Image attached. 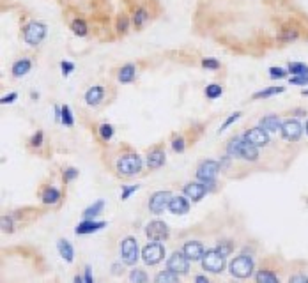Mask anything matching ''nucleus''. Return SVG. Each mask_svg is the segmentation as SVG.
I'll list each match as a JSON object with an SVG mask.
<instances>
[{"mask_svg":"<svg viewBox=\"0 0 308 283\" xmlns=\"http://www.w3.org/2000/svg\"><path fill=\"white\" fill-rule=\"evenodd\" d=\"M154 283H179V275L170 269L160 271L154 278Z\"/></svg>","mask_w":308,"mask_h":283,"instance_id":"obj_25","label":"nucleus"},{"mask_svg":"<svg viewBox=\"0 0 308 283\" xmlns=\"http://www.w3.org/2000/svg\"><path fill=\"white\" fill-rule=\"evenodd\" d=\"M229 269H230V275L234 276V278L244 280V278H250V276H252L255 266H253L252 257H248V255H239V257H236L234 260L230 262Z\"/></svg>","mask_w":308,"mask_h":283,"instance_id":"obj_1","label":"nucleus"},{"mask_svg":"<svg viewBox=\"0 0 308 283\" xmlns=\"http://www.w3.org/2000/svg\"><path fill=\"white\" fill-rule=\"evenodd\" d=\"M44 37H46V25H44V23L32 22L23 30V39H25V43L31 44V46H37Z\"/></svg>","mask_w":308,"mask_h":283,"instance_id":"obj_7","label":"nucleus"},{"mask_svg":"<svg viewBox=\"0 0 308 283\" xmlns=\"http://www.w3.org/2000/svg\"><path fill=\"white\" fill-rule=\"evenodd\" d=\"M216 249L218 251H220L221 255H230L232 253V249H234V246H232V243H230V241H220V243H218V246H216Z\"/></svg>","mask_w":308,"mask_h":283,"instance_id":"obj_36","label":"nucleus"},{"mask_svg":"<svg viewBox=\"0 0 308 283\" xmlns=\"http://www.w3.org/2000/svg\"><path fill=\"white\" fill-rule=\"evenodd\" d=\"M261 128H264L268 133H276L282 128V120L278 119V115H266L261 119Z\"/></svg>","mask_w":308,"mask_h":283,"instance_id":"obj_19","label":"nucleus"},{"mask_svg":"<svg viewBox=\"0 0 308 283\" xmlns=\"http://www.w3.org/2000/svg\"><path fill=\"white\" fill-rule=\"evenodd\" d=\"M289 283H308V276L303 273H296L289 278Z\"/></svg>","mask_w":308,"mask_h":283,"instance_id":"obj_43","label":"nucleus"},{"mask_svg":"<svg viewBox=\"0 0 308 283\" xmlns=\"http://www.w3.org/2000/svg\"><path fill=\"white\" fill-rule=\"evenodd\" d=\"M195 283H213L211 280L207 278V276H204V275H197L195 276Z\"/></svg>","mask_w":308,"mask_h":283,"instance_id":"obj_53","label":"nucleus"},{"mask_svg":"<svg viewBox=\"0 0 308 283\" xmlns=\"http://www.w3.org/2000/svg\"><path fill=\"white\" fill-rule=\"evenodd\" d=\"M255 283H280V278L271 269H259L255 275Z\"/></svg>","mask_w":308,"mask_h":283,"instance_id":"obj_21","label":"nucleus"},{"mask_svg":"<svg viewBox=\"0 0 308 283\" xmlns=\"http://www.w3.org/2000/svg\"><path fill=\"white\" fill-rule=\"evenodd\" d=\"M169 211L172 214H186L190 211V202L184 197H172L169 204Z\"/></svg>","mask_w":308,"mask_h":283,"instance_id":"obj_16","label":"nucleus"},{"mask_svg":"<svg viewBox=\"0 0 308 283\" xmlns=\"http://www.w3.org/2000/svg\"><path fill=\"white\" fill-rule=\"evenodd\" d=\"M303 96H307V98H308V87H307V89L303 90Z\"/></svg>","mask_w":308,"mask_h":283,"instance_id":"obj_56","label":"nucleus"},{"mask_svg":"<svg viewBox=\"0 0 308 283\" xmlns=\"http://www.w3.org/2000/svg\"><path fill=\"white\" fill-rule=\"evenodd\" d=\"M31 68H32V62L29 59L16 60L13 66V76H16V78L23 76V74H27L29 71H31Z\"/></svg>","mask_w":308,"mask_h":283,"instance_id":"obj_22","label":"nucleus"},{"mask_svg":"<svg viewBox=\"0 0 308 283\" xmlns=\"http://www.w3.org/2000/svg\"><path fill=\"white\" fill-rule=\"evenodd\" d=\"M140 249H138V241L135 237H124L121 243V260L126 266H135L138 262Z\"/></svg>","mask_w":308,"mask_h":283,"instance_id":"obj_2","label":"nucleus"},{"mask_svg":"<svg viewBox=\"0 0 308 283\" xmlns=\"http://www.w3.org/2000/svg\"><path fill=\"white\" fill-rule=\"evenodd\" d=\"M243 138L246 142H250V143H253V145L257 147H262V145H268L269 143V133L266 131L264 128H252V129H246L243 135Z\"/></svg>","mask_w":308,"mask_h":283,"instance_id":"obj_12","label":"nucleus"},{"mask_svg":"<svg viewBox=\"0 0 308 283\" xmlns=\"http://www.w3.org/2000/svg\"><path fill=\"white\" fill-rule=\"evenodd\" d=\"M298 37H300V32H298V29H292V27H287L278 34V41H282V43H291Z\"/></svg>","mask_w":308,"mask_h":283,"instance_id":"obj_28","label":"nucleus"},{"mask_svg":"<svg viewBox=\"0 0 308 283\" xmlns=\"http://www.w3.org/2000/svg\"><path fill=\"white\" fill-rule=\"evenodd\" d=\"M59 251H61V255H62V258H64L66 262H73V258H74V251H73V246L68 243L66 239H61L59 241Z\"/></svg>","mask_w":308,"mask_h":283,"instance_id":"obj_27","label":"nucleus"},{"mask_svg":"<svg viewBox=\"0 0 308 283\" xmlns=\"http://www.w3.org/2000/svg\"><path fill=\"white\" fill-rule=\"evenodd\" d=\"M130 282L131 283H147L149 276L143 269H131L130 271Z\"/></svg>","mask_w":308,"mask_h":283,"instance_id":"obj_32","label":"nucleus"},{"mask_svg":"<svg viewBox=\"0 0 308 283\" xmlns=\"http://www.w3.org/2000/svg\"><path fill=\"white\" fill-rule=\"evenodd\" d=\"M269 74H271V78H285L289 74V69L273 66V68H269Z\"/></svg>","mask_w":308,"mask_h":283,"instance_id":"obj_38","label":"nucleus"},{"mask_svg":"<svg viewBox=\"0 0 308 283\" xmlns=\"http://www.w3.org/2000/svg\"><path fill=\"white\" fill-rule=\"evenodd\" d=\"M202 66H204L205 69H218L220 68V62H218L216 59H204L202 60Z\"/></svg>","mask_w":308,"mask_h":283,"instance_id":"obj_45","label":"nucleus"},{"mask_svg":"<svg viewBox=\"0 0 308 283\" xmlns=\"http://www.w3.org/2000/svg\"><path fill=\"white\" fill-rule=\"evenodd\" d=\"M138 189V184H133V186H124L122 188V193H121V200H128V198L131 197V195L135 193Z\"/></svg>","mask_w":308,"mask_h":283,"instance_id":"obj_41","label":"nucleus"},{"mask_svg":"<svg viewBox=\"0 0 308 283\" xmlns=\"http://www.w3.org/2000/svg\"><path fill=\"white\" fill-rule=\"evenodd\" d=\"M71 29H73L74 34L80 35V37H83V35L87 34V23L83 22V20H74V22L71 23Z\"/></svg>","mask_w":308,"mask_h":283,"instance_id":"obj_34","label":"nucleus"},{"mask_svg":"<svg viewBox=\"0 0 308 283\" xmlns=\"http://www.w3.org/2000/svg\"><path fill=\"white\" fill-rule=\"evenodd\" d=\"M103 98H104V90H103V87H100V85L91 87V89L85 92V103H87L89 106L100 105L101 101H103Z\"/></svg>","mask_w":308,"mask_h":283,"instance_id":"obj_17","label":"nucleus"},{"mask_svg":"<svg viewBox=\"0 0 308 283\" xmlns=\"http://www.w3.org/2000/svg\"><path fill=\"white\" fill-rule=\"evenodd\" d=\"M289 69V73L292 76H301V74H308V66L305 62H291V64L287 66Z\"/></svg>","mask_w":308,"mask_h":283,"instance_id":"obj_31","label":"nucleus"},{"mask_svg":"<svg viewBox=\"0 0 308 283\" xmlns=\"http://www.w3.org/2000/svg\"><path fill=\"white\" fill-rule=\"evenodd\" d=\"M61 68H62V74H64V76H68V74L69 73H73L74 71V64L73 62H61Z\"/></svg>","mask_w":308,"mask_h":283,"instance_id":"obj_46","label":"nucleus"},{"mask_svg":"<svg viewBox=\"0 0 308 283\" xmlns=\"http://www.w3.org/2000/svg\"><path fill=\"white\" fill-rule=\"evenodd\" d=\"M135 73H137V68L133 64H126L122 66L121 71H119V82L121 83H130L135 80Z\"/></svg>","mask_w":308,"mask_h":283,"instance_id":"obj_24","label":"nucleus"},{"mask_svg":"<svg viewBox=\"0 0 308 283\" xmlns=\"http://www.w3.org/2000/svg\"><path fill=\"white\" fill-rule=\"evenodd\" d=\"M16 98H18V94H16V92H13L11 96H5V98H2V101H0V103H2V105L13 103V101H16Z\"/></svg>","mask_w":308,"mask_h":283,"instance_id":"obj_51","label":"nucleus"},{"mask_svg":"<svg viewBox=\"0 0 308 283\" xmlns=\"http://www.w3.org/2000/svg\"><path fill=\"white\" fill-rule=\"evenodd\" d=\"M41 198H43V204L53 206V204H57V202L61 200V191L57 188H46L43 191V195H41Z\"/></svg>","mask_w":308,"mask_h":283,"instance_id":"obj_26","label":"nucleus"},{"mask_svg":"<svg viewBox=\"0 0 308 283\" xmlns=\"http://www.w3.org/2000/svg\"><path fill=\"white\" fill-rule=\"evenodd\" d=\"M282 92H285V87H268V89L255 92V94H253V99H266L274 94H282Z\"/></svg>","mask_w":308,"mask_h":283,"instance_id":"obj_30","label":"nucleus"},{"mask_svg":"<svg viewBox=\"0 0 308 283\" xmlns=\"http://www.w3.org/2000/svg\"><path fill=\"white\" fill-rule=\"evenodd\" d=\"M221 87L220 85H216V83H211V85H207L205 87V96H207L209 99H216V98H220L221 96Z\"/></svg>","mask_w":308,"mask_h":283,"instance_id":"obj_35","label":"nucleus"},{"mask_svg":"<svg viewBox=\"0 0 308 283\" xmlns=\"http://www.w3.org/2000/svg\"><path fill=\"white\" fill-rule=\"evenodd\" d=\"M172 200V193L170 191H156L149 198V211L152 214H161L165 209H169V204Z\"/></svg>","mask_w":308,"mask_h":283,"instance_id":"obj_9","label":"nucleus"},{"mask_svg":"<svg viewBox=\"0 0 308 283\" xmlns=\"http://www.w3.org/2000/svg\"><path fill=\"white\" fill-rule=\"evenodd\" d=\"M142 170V158L138 154H124L122 158H119L117 161V172L121 176H135Z\"/></svg>","mask_w":308,"mask_h":283,"instance_id":"obj_4","label":"nucleus"},{"mask_svg":"<svg viewBox=\"0 0 308 283\" xmlns=\"http://www.w3.org/2000/svg\"><path fill=\"white\" fill-rule=\"evenodd\" d=\"M73 282H74V283H85V280H83L82 276H78V275H76V276H74V280H73Z\"/></svg>","mask_w":308,"mask_h":283,"instance_id":"obj_55","label":"nucleus"},{"mask_svg":"<svg viewBox=\"0 0 308 283\" xmlns=\"http://www.w3.org/2000/svg\"><path fill=\"white\" fill-rule=\"evenodd\" d=\"M41 143H43V131H37V133L32 137V140H31V145L32 147H39Z\"/></svg>","mask_w":308,"mask_h":283,"instance_id":"obj_48","label":"nucleus"},{"mask_svg":"<svg viewBox=\"0 0 308 283\" xmlns=\"http://www.w3.org/2000/svg\"><path fill=\"white\" fill-rule=\"evenodd\" d=\"M112 273L113 275H121L122 271H121V264H113L112 266Z\"/></svg>","mask_w":308,"mask_h":283,"instance_id":"obj_54","label":"nucleus"},{"mask_svg":"<svg viewBox=\"0 0 308 283\" xmlns=\"http://www.w3.org/2000/svg\"><path fill=\"white\" fill-rule=\"evenodd\" d=\"M61 122L64 126H73V122H74L73 113H71V110H69V106H68V105L61 106Z\"/></svg>","mask_w":308,"mask_h":283,"instance_id":"obj_33","label":"nucleus"},{"mask_svg":"<svg viewBox=\"0 0 308 283\" xmlns=\"http://www.w3.org/2000/svg\"><path fill=\"white\" fill-rule=\"evenodd\" d=\"M289 83H291V85H300V87L308 85V74H301V76H292L291 80H289Z\"/></svg>","mask_w":308,"mask_h":283,"instance_id":"obj_40","label":"nucleus"},{"mask_svg":"<svg viewBox=\"0 0 308 283\" xmlns=\"http://www.w3.org/2000/svg\"><path fill=\"white\" fill-rule=\"evenodd\" d=\"M163 165H165V152L160 149L151 150L147 156V167L152 168V170H156V168L163 167Z\"/></svg>","mask_w":308,"mask_h":283,"instance_id":"obj_20","label":"nucleus"},{"mask_svg":"<svg viewBox=\"0 0 308 283\" xmlns=\"http://www.w3.org/2000/svg\"><path fill=\"white\" fill-rule=\"evenodd\" d=\"M2 228H4L5 232H13L14 228H13V219L9 218V216H4L2 218Z\"/></svg>","mask_w":308,"mask_h":283,"instance_id":"obj_49","label":"nucleus"},{"mask_svg":"<svg viewBox=\"0 0 308 283\" xmlns=\"http://www.w3.org/2000/svg\"><path fill=\"white\" fill-rule=\"evenodd\" d=\"M83 280H85V283H94V280H92L91 266H85V275H83Z\"/></svg>","mask_w":308,"mask_h":283,"instance_id":"obj_50","label":"nucleus"},{"mask_svg":"<svg viewBox=\"0 0 308 283\" xmlns=\"http://www.w3.org/2000/svg\"><path fill=\"white\" fill-rule=\"evenodd\" d=\"M241 158L246 159V161H257L259 159V147L250 143L243 138V143H241Z\"/></svg>","mask_w":308,"mask_h":283,"instance_id":"obj_18","label":"nucleus"},{"mask_svg":"<svg viewBox=\"0 0 308 283\" xmlns=\"http://www.w3.org/2000/svg\"><path fill=\"white\" fill-rule=\"evenodd\" d=\"M100 137L103 138V140H110V138L113 137V128H112V126H110V124H101Z\"/></svg>","mask_w":308,"mask_h":283,"instance_id":"obj_39","label":"nucleus"},{"mask_svg":"<svg viewBox=\"0 0 308 283\" xmlns=\"http://www.w3.org/2000/svg\"><path fill=\"white\" fill-rule=\"evenodd\" d=\"M145 20H147V11H145V9H137V13H135V16H133V23H135V25L142 27Z\"/></svg>","mask_w":308,"mask_h":283,"instance_id":"obj_37","label":"nucleus"},{"mask_svg":"<svg viewBox=\"0 0 308 283\" xmlns=\"http://www.w3.org/2000/svg\"><path fill=\"white\" fill-rule=\"evenodd\" d=\"M305 131H307V137H308V120H307V124H305Z\"/></svg>","mask_w":308,"mask_h":283,"instance_id":"obj_57","label":"nucleus"},{"mask_svg":"<svg viewBox=\"0 0 308 283\" xmlns=\"http://www.w3.org/2000/svg\"><path fill=\"white\" fill-rule=\"evenodd\" d=\"M145 234H147V237L151 241H163L169 237L170 230L169 227H167V223H163V221H160V219H154V221H151V223L145 227Z\"/></svg>","mask_w":308,"mask_h":283,"instance_id":"obj_11","label":"nucleus"},{"mask_svg":"<svg viewBox=\"0 0 308 283\" xmlns=\"http://www.w3.org/2000/svg\"><path fill=\"white\" fill-rule=\"evenodd\" d=\"M103 207H104V202L103 200H98L96 204H92L91 207H87V209L83 211V218H85V219L96 218L98 214H101V212H103Z\"/></svg>","mask_w":308,"mask_h":283,"instance_id":"obj_29","label":"nucleus"},{"mask_svg":"<svg viewBox=\"0 0 308 283\" xmlns=\"http://www.w3.org/2000/svg\"><path fill=\"white\" fill-rule=\"evenodd\" d=\"M303 124H301L300 119L296 117H291V119H285L282 122V128H280V133H282V138L287 142H298L303 137Z\"/></svg>","mask_w":308,"mask_h":283,"instance_id":"obj_5","label":"nucleus"},{"mask_svg":"<svg viewBox=\"0 0 308 283\" xmlns=\"http://www.w3.org/2000/svg\"><path fill=\"white\" fill-rule=\"evenodd\" d=\"M190 258L184 255V251H174L167 260V269L174 271L177 275H186L190 271Z\"/></svg>","mask_w":308,"mask_h":283,"instance_id":"obj_8","label":"nucleus"},{"mask_svg":"<svg viewBox=\"0 0 308 283\" xmlns=\"http://www.w3.org/2000/svg\"><path fill=\"white\" fill-rule=\"evenodd\" d=\"M106 227L104 221H94V219H83L82 223L76 225L74 228V234L76 236H85V234H94V232L101 230V228Z\"/></svg>","mask_w":308,"mask_h":283,"instance_id":"obj_15","label":"nucleus"},{"mask_svg":"<svg viewBox=\"0 0 308 283\" xmlns=\"http://www.w3.org/2000/svg\"><path fill=\"white\" fill-rule=\"evenodd\" d=\"M184 147H186V143H184V138H182V137H175L174 142H172V149H174L175 152H182V150H184Z\"/></svg>","mask_w":308,"mask_h":283,"instance_id":"obj_42","label":"nucleus"},{"mask_svg":"<svg viewBox=\"0 0 308 283\" xmlns=\"http://www.w3.org/2000/svg\"><path fill=\"white\" fill-rule=\"evenodd\" d=\"M182 251H184V255L193 262L202 260V257H204V253H205L204 246L200 245L199 241H188V243H184Z\"/></svg>","mask_w":308,"mask_h":283,"instance_id":"obj_13","label":"nucleus"},{"mask_svg":"<svg viewBox=\"0 0 308 283\" xmlns=\"http://www.w3.org/2000/svg\"><path fill=\"white\" fill-rule=\"evenodd\" d=\"M241 143H243V137L232 138L227 143V154H229V158H241Z\"/></svg>","mask_w":308,"mask_h":283,"instance_id":"obj_23","label":"nucleus"},{"mask_svg":"<svg viewBox=\"0 0 308 283\" xmlns=\"http://www.w3.org/2000/svg\"><path fill=\"white\" fill-rule=\"evenodd\" d=\"M165 258V246L158 243V241H152L149 245L143 246L142 249V260L147 264V266H156L161 260Z\"/></svg>","mask_w":308,"mask_h":283,"instance_id":"obj_6","label":"nucleus"},{"mask_svg":"<svg viewBox=\"0 0 308 283\" xmlns=\"http://www.w3.org/2000/svg\"><path fill=\"white\" fill-rule=\"evenodd\" d=\"M76 177H78V170H76V168H68V170H64V180L66 182L74 180Z\"/></svg>","mask_w":308,"mask_h":283,"instance_id":"obj_44","label":"nucleus"},{"mask_svg":"<svg viewBox=\"0 0 308 283\" xmlns=\"http://www.w3.org/2000/svg\"><path fill=\"white\" fill-rule=\"evenodd\" d=\"M239 115H241V113H239V112L232 113V115H230L229 119L225 120V124H221V128H220V133H221V131H225V129L229 128V126L232 124V122H234V120H238V119H239Z\"/></svg>","mask_w":308,"mask_h":283,"instance_id":"obj_47","label":"nucleus"},{"mask_svg":"<svg viewBox=\"0 0 308 283\" xmlns=\"http://www.w3.org/2000/svg\"><path fill=\"white\" fill-rule=\"evenodd\" d=\"M200 262H202V267L207 273H213V275H218V273L225 269V255H221L216 248L207 249Z\"/></svg>","mask_w":308,"mask_h":283,"instance_id":"obj_3","label":"nucleus"},{"mask_svg":"<svg viewBox=\"0 0 308 283\" xmlns=\"http://www.w3.org/2000/svg\"><path fill=\"white\" fill-rule=\"evenodd\" d=\"M220 172V163L214 161V159H205L199 165L197 168V179L200 182H207V180H214V177L218 176Z\"/></svg>","mask_w":308,"mask_h":283,"instance_id":"obj_10","label":"nucleus"},{"mask_svg":"<svg viewBox=\"0 0 308 283\" xmlns=\"http://www.w3.org/2000/svg\"><path fill=\"white\" fill-rule=\"evenodd\" d=\"M182 191H184V195H186L188 198H191L193 202H199L207 193V188H205L204 182H188Z\"/></svg>","mask_w":308,"mask_h":283,"instance_id":"obj_14","label":"nucleus"},{"mask_svg":"<svg viewBox=\"0 0 308 283\" xmlns=\"http://www.w3.org/2000/svg\"><path fill=\"white\" fill-rule=\"evenodd\" d=\"M126 29H128V18L126 16H121V18H119V30L126 32Z\"/></svg>","mask_w":308,"mask_h":283,"instance_id":"obj_52","label":"nucleus"}]
</instances>
